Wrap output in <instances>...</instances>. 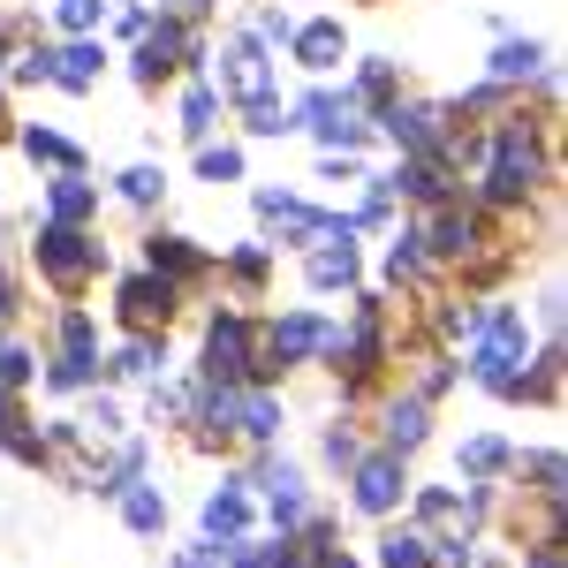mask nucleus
<instances>
[{"instance_id": "obj_1", "label": "nucleus", "mask_w": 568, "mask_h": 568, "mask_svg": "<svg viewBox=\"0 0 568 568\" xmlns=\"http://www.w3.org/2000/svg\"><path fill=\"white\" fill-rule=\"evenodd\" d=\"M538 182H554V160L538 152V136H530V122H508V130L493 136V168H485V197L516 205V197H530Z\"/></svg>"}, {"instance_id": "obj_2", "label": "nucleus", "mask_w": 568, "mask_h": 568, "mask_svg": "<svg viewBox=\"0 0 568 568\" xmlns=\"http://www.w3.org/2000/svg\"><path fill=\"white\" fill-rule=\"evenodd\" d=\"M99 265H106V251L91 243L84 227H69V220H53V227L39 235V273L53 281V288H84V281L99 273Z\"/></svg>"}, {"instance_id": "obj_3", "label": "nucleus", "mask_w": 568, "mask_h": 568, "mask_svg": "<svg viewBox=\"0 0 568 568\" xmlns=\"http://www.w3.org/2000/svg\"><path fill=\"white\" fill-rule=\"evenodd\" d=\"M251 379V318L220 311L205 326V387H243Z\"/></svg>"}, {"instance_id": "obj_4", "label": "nucleus", "mask_w": 568, "mask_h": 568, "mask_svg": "<svg viewBox=\"0 0 568 568\" xmlns=\"http://www.w3.org/2000/svg\"><path fill=\"white\" fill-rule=\"evenodd\" d=\"M182 61H205V53H197V39H190L175 16H168V23H152V31H144V45H136V84H160V77H175Z\"/></svg>"}, {"instance_id": "obj_5", "label": "nucleus", "mask_w": 568, "mask_h": 568, "mask_svg": "<svg viewBox=\"0 0 568 568\" xmlns=\"http://www.w3.org/2000/svg\"><path fill=\"white\" fill-rule=\"evenodd\" d=\"M356 470V508H364V516H394V508H402V455H356L349 463Z\"/></svg>"}, {"instance_id": "obj_6", "label": "nucleus", "mask_w": 568, "mask_h": 568, "mask_svg": "<svg viewBox=\"0 0 568 568\" xmlns=\"http://www.w3.org/2000/svg\"><path fill=\"white\" fill-rule=\"evenodd\" d=\"M175 281H168V273H130V281H122V318H130L136 334H144V326H168V318H175Z\"/></svg>"}, {"instance_id": "obj_7", "label": "nucleus", "mask_w": 568, "mask_h": 568, "mask_svg": "<svg viewBox=\"0 0 568 568\" xmlns=\"http://www.w3.org/2000/svg\"><path fill=\"white\" fill-rule=\"evenodd\" d=\"M220 84L235 91L243 106H251V99H265V91H273V61H265V39H235V45H227V61H220Z\"/></svg>"}, {"instance_id": "obj_8", "label": "nucleus", "mask_w": 568, "mask_h": 568, "mask_svg": "<svg viewBox=\"0 0 568 568\" xmlns=\"http://www.w3.org/2000/svg\"><path fill=\"white\" fill-rule=\"evenodd\" d=\"M379 122H387V136L409 144V152H447V114H439V106H402V99H394Z\"/></svg>"}, {"instance_id": "obj_9", "label": "nucleus", "mask_w": 568, "mask_h": 568, "mask_svg": "<svg viewBox=\"0 0 568 568\" xmlns=\"http://www.w3.org/2000/svg\"><path fill=\"white\" fill-rule=\"evenodd\" d=\"M326 342H334V326H326V318H311V311L281 318V326L265 334V349L281 356V364H296V356H326Z\"/></svg>"}, {"instance_id": "obj_10", "label": "nucleus", "mask_w": 568, "mask_h": 568, "mask_svg": "<svg viewBox=\"0 0 568 568\" xmlns=\"http://www.w3.org/2000/svg\"><path fill=\"white\" fill-rule=\"evenodd\" d=\"M61 349H69V356H61L45 379L69 394V387H84V379H91V318H84V311H69V318H61Z\"/></svg>"}, {"instance_id": "obj_11", "label": "nucleus", "mask_w": 568, "mask_h": 568, "mask_svg": "<svg viewBox=\"0 0 568 568\" xmlns=\"http://www.w3.org/2000/svg\"><path fill=\"white\" fill-rule=\"evenodd\" d=\"M417 243H433V258H447V265H463V258H478V220L470 213H455V205H447V213L433 220V235H417Z\"/></svg>"}, {"instance_id": "obj_12", "label": "nucleus", "mask_w": 568, "mask_h": 568, "mask_svg": "<svg viewBox=\"0 0 568 568\" xmlns=\"http://www.w3.org/2000/svg\"><path fill=\"white\" fill-rule=\"evenodd\" d=\"M243 530H251V493L243 485H220L213 500H205V538L213 546H235Z\"/></svg>"}, {"instance_id": "obj_13", "label": "nucleus", "mask_w": 568, "mask_h": 568, "mask_svg": "<svg viewBox=\"0 0 568 568\" xmlns=\"http://www.w3.org/2000/svg\"><path fill=\"white\" fill-rule=\"evenodd\" d=\"M144 258H152V273H168L175 288L205 273V251H190V235H152V251H144Z\"/></svg>"}, {"instance_id": "obj_14", "label": "nucleus", "mask_w": 568, "mask_h": 568, "mask_svg": "<svg viewBox=\"0 0 568 568\" xmlns=\"http://www.w3.org/2000/svg\"><path fill=\"white\" fill-rule=\"evenodd\" d=\"M258 213L281 227V235H326V213H311L304 197H281V190H265L258 197Z\"/></svg>"}, {"instance_id": "obj_15", "label": "nucleus", "mask_w": 568, "mask_h": 568, "mask_svg": "<svg viewBox=\"0 0 568 568\" xmlns=\"http://www.w3.org/2000/svg\"><path fill=\"white\" fill-rule=\"evenodd\" d=\"M99 61H106V53H99L91 39H77L69 53H53V84H69V91H91V84H99Z\"/></svg>"}, {"instance_id": "obj_16", "label": "nucleus", "mask_w": 568, "mask_h": 568, "mask_svg": "<svg viewBox=\"0 0 568 568\" xmlns=\"http://www.w3.org/2000/svg\"><path fill=\"white\" fill-rule=\"evenodd\" d=\"M296 39V61L304 69H334L342 61V23H304V31H288Z\"/></svg>"}, {"instance_id": "obj_17", "label": "nucleus", "mask_w": 568, "mask_h": 568, "mask_svg": "<svg viewBox=\"0 0 568 568\" xmlns=\"http://www.w3.org/2000/svg\"><path fill=\"white\" fill-rule=\"evenodd\" d=\"M235 433H251V439H273L281 433V402L258 387H243V402H235Z\"/></svg>"}, {"instance_id": "obj_18", "label": "nucleus", "mask_w": 568, "mask_h": 568, "mask_svg": "<svg viewBox=\"0 0 568 568\" xmlns=\"http://www.w3.org/2000/svg\"><path fill=\"white\" fill-rule=\"evenodd\" d=\"M265 485H273V516L296 524V516H304V470H296V463H265Z\"/></svg>"}, {"instance_id": "obj_19", "label": "nucleus", "mask_w": 568, "mask_h": 568, "mask_svg": "<svg viewBox=\"0 0 568 568\" xmlns=\"http://www.w3.org/2000/svg\"><path fill=\"white\" fill-rule=\"evenodd\" d=\"M91 213H99V190L69 168V175L53 182V220H69V227H77V220H91Z\"/></svg>"}, {"instance_id": "obj_20", "label": "nucleus", "mask_w": 568, "mask_h": 568, "mask_svg": "<svg viewBox=\"0 0 568 568\" xmlns=\"http://www.w3.org/2000/svg\"><path fill=\"white\" fill-rule=\"evenodd\" d=\"M538 69H546V53H538L530 39H508L500 53H493V77H500V84H524V77H538Z\"/></svg>"}, {"instance_id": "obj_21", "label": "nucleus", "mask_w": 568, "mask_h": 568, "mask_svg": "<svg viewBox=\"0 0 568 568\" xmlns=\"http://www.w3.org/2000/svg\"><path fill=\"white\" fill-rule=\"evenodd\" d=\"M122 516H130V530H160V524H168L160 485H122Z\"/></svg>"}, {"instance_id": "obj_22", "label": "nucleus", "mask_w": 568, "mask_h": 568, "mask_svg": "<svg viewBox=\"0 0 568 568\" xmlns=\"http://www.w3.org/2000/svg\"><path fill=\"white\" fill-rule=\"evenodd\" d=\"M425 439V402H394L387 409V455H409Z\"/></svg>"}, {"instance_id": "obj_23", "label": "nucleus", "mask_w": 568, "mask_h": 568, "mask_svg": "<svg viewBox=\"0 0 568 568\" xmlns=\"http://www.w3.org/2000/svg\"><path fill=\"white\" fill-rule=\"evenodd\" d=\"M485 342H493V349H508V356H524V342H530V326H524V311H516V304H500V311H485Z\"/></svg>"}, {"instance_id": "obj_24", "label": "nucleus", "mask_w": 568, "mask_h": 568, "mask_svg": "<svg viewBox=\"0 0 568 568\" xmlns=\"http://www.w3.org/2000/svg\"><path fill=\"white\" fill-rule=\"evenodd\" d=\"M23 152L45 160V168H61V175H69V168H84V152H77L69 136H53V130H23Z\"/></svg>"}, {"instance_id": "obj_25", "label": "nucleus", "mask_w": 568, "mask_h": 568, "mask_svg": "<svg viewBox=\"0 0 568 568\" xmlns=\"http://www.w3.org/2000/svg\"><path fill=\"white\" fill-rule=\"evenodd\" d=\"M356 281V251H311V288H349Z\"/></svg>"}, {"instance_id": "obj_26", "label": "nucleus", "mask_w": 568, "mask_h": 568, "mask_svg": "<svg viewBox=\"0 0 568 568\" xmlns=\"http://www.w3.org/2000/svg\"><path fill=\"white\" fill-rule=\"evenodd\" d=\"M379 568H433V554H425L417 530H387L379 538Z\"/></svg>"}, {"instance_id": "obj_27", "label": "nucleus", "mask_w": 568, "mask_h": 568, "mask_svg": "<svg viewBox=\"0 0 568 568\" xmlns=\"http://www.w3.org/2000/svg\"><path fill=\"white\" fill-rule=\"evenodd\" d=\"M213 114H220V91L213 84L182 91V136H205V130H213Z\"/></svg>"}, {"instance_id": "obj_28", "label": "nucleus", "mask_w": 568, "mask_h": 568, "mask_svg": "<svg viewBox=\"0 0 568 568\" xmlns=\"http://www.w3.org/2000/svg\"><path fill=\"white\" fill-rule=\"evenodd\" d=\"M508 463H516L508 439H470V447H463V470H470V478H493V470H508Z\"/></svg>"}, {"instance_id": "obj_29", "label": "nucleus", "mask_w": 568, "mask_h": 568, "mask_svg": "<svg viewBox=\"0 0 568 568\" xmlns=\"http://www.w3.org/2000/svg\"><path fill=\"white\" fill-rule=\"evenodd\" d=\"M197 175H205V182H235V175H243V152H235V144H220V152L205 144V152H197Z\"/></svg>"}, {"instance_id": "obj_30", "label": "nucleus", "mask_w": 568, "mask_h": 568, "mask_svg": "<svg viewBox=\"0 0 568 568\" xmlns=\"http://www.w3.org/2000/svg\"><path fill=\"white\" fill-rule=\"evenodd\" d=\"M160 364H168V356L152 349V342H130V349H122V364H114V372H122V379H152V372H160Z\"/></svg>"}, {"instance_id": "obj_31", "label": "nucleus", "mask_w": 568, "mask_h": 568, "mask_svg": "<svg viewBox=\"0 0 568 568\" xmlns=\"http://www.w3.org/2000/svg\"><path fill=\"white\" fill-rule=\"evenodd\" d=\"M387 273H394V281H417V273H425V251H417V235H402V243L387 251Z\"/></svg>"}, {"instance_id": "obj_32", "label": "nucleus", "mask_w": 568, "mask_h": 568, "mask_svg": "<svg viewBox=\"0 0 568 568\" xmlns=\"http://www.w3.org/2000/svg\"><path fill=\"white\" fill-rule=\"evenodd\" d=\"M160 190H168V182H160V168H130V175H122V197H130V205H152Z\"/></svg>"}, {"instance_id": "obj_33", "label": "nucleus", "mask_w": 568, "mask_h": 568, "mask_svg": "<svg viewBox=\"0 0 568 568\" xmlns=\"http://www.w3.org/2000/svg\"><path fill=\"white\" fill-rule=\"evenodd\" d=\"M251 130H258V136H281V130H296V122H288L273 99H251Z\"/></svg>"}, {"instance_id": "obj_34", "label": "nucleus", "mask_w": 568, "mask_h": 568, "mask_svg": "<svg viewBox=\"0 0 568 568\" xmlns=\"http://www.w3.org/2000/svg\"><path fill=\"white\" fill-rule=\"evenodd\" d=\"M39 364H31V349H0V387H23Z\"/></svg>"}, {"instance_id": "obj_35", "label": "nucleus", "mask_w": 568, "mask_h": 568, "mask_svg": "<svg viewBox=\"0 0 568 568\" xmlns=\"http://www.w3.org/2000/svg\"><path fill=\"white\" fill-rule=\"evenodd\" d=\"M99 16H106V0H61V23H69V31H91Z\"/></svg>"}, {"instance_id": "obj_36", "label": "nucleus", "mask_w": 568, "mask_h": 568, "mask_svg": "<svg viewBox=\"0 0 568 568\" xmlns=\"http://www.w3.org/2000/svg\"><path fill=\"white\" fill-rule=\"evenodd\" d=\"M356 91H364V99H387V91H394V69H387V61H364Z\"/></svg>"}, {"instance_id": "obj_37", "label": "nucleus", "mask_w": 568, "mask_h": 568, "mask_svg": "<svg viewBox=\"0 0 568 568\" xmlns=\"http://www.w3.org/2000/svg\"><path fill=\"white\" fill-rule=\"evenodd\" d=\"M530 470H538V485L561 500V455H554V447H546V455H530Z\"/></svg>"}, {"instance_id": "obj_38", "label": "nucleus", "mask_w": 568, "mask_h": 568, "mask_svg": "<svg viewBox=\"0 0 568 568\" xmlns=\"http://www.w3.org/2000/svg\"><path fill=\"white\" fill-rule=\"evenodd\" d=\"M288 31H296V23H288L281 8H265V16H258V31H251V39H288Z\"/></svg>"}, {"instance_id": "obj_39", "label": "nucleus", "mask_w": 568, "mask_h": 568, "mask_svg": "<svg viewBox=\"0 0 568 568\" xmlns=\"http://www.w3.org/2000/svg\"><path fill=\"white\" fill-rule=\"evenodd\" d=\"M168 568H220V546H190V554H175Z\"/></svg>"}, {"instance_id": "obj_40", "label": "nucleus", "mask_w": 568, "mask_h": 568, "mask_svg": "<svg viewBox=\"0 0 568 568\" xmlns=\"http://www.w3.org/2000/svg\"><path fill=\"white\" fill-rule=\"evenodd\" d=\"M326 463H334V470H342V463H356V439L349 433H326Z\"/></svg>"}, {"instance_id": "obj_41", "label": "nucleus", "mask_w": 568, "mask_h": 568, "mask_svg": "<svg viewBox=\"0 0 568 568\" xmlns=\"http://www.w3.org/2000/svg\"><path fill=\"white\" fill-rule=\"evenodd\" d=\"M530 568H561V538H546V546L530 554Z\"/></svg>"}, {"instance_id": "obj_42", "label": "nucleus", "mask_w": 568, "mask_h": 568, "mask_svg": "<svg viewBox=\"0 0 568 568\" xmlns=\"http://www.w3.org/2000/svg\"><path fill=\"white\" fill-rule=\"evenodd\" d=\"M318 568H356V561L349 554H318Z\"/></svg>"}, {"instance_id": "obj_43", "label": "nucleus", "mask_w": 568, "mask_h": 568, "mask_svg": "<svg viewBox=\"0 0 568 568\" xmlns=\"http://www.w3.org/2000/svg\"><path fill=\"white\" fill-rule=\"evenodd\" d=\"M175 8H182V16H205V8H213V0H175Z\"/></svg>"}, {"instance_id": "obj_44", "label": "nucleus", "mask_w": 568, "mask_h": 568, "mask_svg": "<svg viewBox=\"0 0 568 568\" xmlns=\"http://www.w3.org/2000/svg\"><path fill=\"white\" fill-rule=\"evenodd\" d=\"M0 311H8V281H0Z\"/></svg>"}, {"instance_id": "obj_45", "label": "nucleus", "mask_w": 568, "mask_h": 568, "mask_svg": "<svg viewBox=\"0 0 568 568\" xmlns=\"http://www.w3.org/2000/svg\"><path fill=\"white\" fill-rule=\"evenodd\" d=\"M0 409H8V387H0Z\"/></svg>"}]
</instances>
